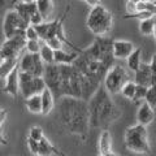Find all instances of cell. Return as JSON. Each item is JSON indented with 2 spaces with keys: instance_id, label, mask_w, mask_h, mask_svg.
Masks as SVG:
<instances>
[{
  "instance_id": "cell-1",
  "label": "cell",
  "mask_w": 156,
  "mask_h": 156,
  "mask_svg": "<svg viewBox=\"0 0 156 156\" xmlns=\"http://www.w3.org/2000/svg\"><path fill=\"white\" fill-rule=\"evenodd\" d=\"M57 108V119L68 133L86 139L90 130V117L87 101L80 98L62 96Z\"/></svg>"
},
{
  "instance_id": "cell-2",
  "label": "cell",
  "mask_w": 156,
  "mask_h": 156,
  "mask_svg": "<svg viewBox=\"0 0 156 156\" xmlns=\"http://www.w3.org/2000/svg\"><path fill=\"white\" fill-rule=\"evenodd\" d=\"M90 117V128H103L107 129L112 122L121 116V111L116 103L112 100L111 94L100 85L98 90L87 100Z\"/></svg>"
},
{
  "instance_id": "cell-3",
  "label": "cell",
  "mask_w": 156,
  "mask_h": 156,
  "mask_svg": "<svg viewBox=\"0 0 156 156\" xmlns=\"http://www.w3.org/2000/svg\"><path fill=\"white\" fill-rule=\"evenodd\" d=\"M69 11H70V7H66L65 12L58 18L53 20V21H50V22H42L41 25H37L34 27H35V30L39 35V39H41L42 42L47 41V39H51V38H58L64 44L72 47L76 52H81L80 48L76 47L69 39L65 37V33H64V22L68 17V14H69Z\"/></svg>"
},
{
  "instance_id": "cell-4",
  "label": "cell",
  "mask_w": 156,
  "mask_h": 156,
  "mask_svg": "<svg viewBox=\"0 0 156 156\" xmlns=\"http://www.w3.org/2000/svg\"><path fill=\"white\" fill-rule=\"evenodd\" d=\"M113 25V16L103 5H96L90 9L86 20V26L95 37H105Z\"/></svg>"
},
{
  "instance_id": "cell-5",
  "label": "cell",
  "mask_w": 156,
  "mask_h": 156,
  "mask_svg": "<svg viewBox=\"0 0 156 156\" xmlns=\"http://www.w3.org/2000/svg\"><path fill=\"white\" fill-rule=\"evenodd\" d=\"M112 42H113V39L108 37H96L92 44L86 50H81L80 53L89 60L101 61L112 66L115 65L116 60L112 55Z\"/></svg>"
},
{
  "instance_id": "cell-6",
  "label": "cell",
  "mask_w": 156,
  "mask_h": 156,
  "mask_svg": "<svg viewBox=\"0 0 156 156\" xmlns=\"http://www.w3.org/2000/svg\"><path fill=\"white\" fill-rule=\"evenodd\" d=\"M125 147L135 154H147L151 148L148 142L147 128L140 124H136L126 129Z\"/></svg>"
},
{
  "instance_id": "cell-7",
  "label": "cell",
  "mask_w": 156,
  "mask_h": 156,
  "mask_svg": "<svg viewBox=\"0 0 156 156\" xmlns=\"http://www.w3.org/2000/svg\"><path fill=\"white\" fill-rule=\"evenodd\" d=\"M130 81L129 72L128 69H125L122 65H112L108 72L105 73V76L103 78L101 85L107 90L108 94H117L120 92L121 87H122L126 82Z\"/></svg>"
},
{
  "instance_id": "cell-8",
  "label": "cell",
  "mask_w": 156,
  "mask_h": 156,
  "mask_svg": "<svg viewBox=\"0 0 156 156\" xmlns=\"http://www.w3.org/2000/svg\"><path fill=\"white\" fill-rule=\"evenodd\" d=\"M18 83H20V91L23 95L25 99H27L31 95H37L46 89V83L42 77L33 76L30 73L18 72Z\"/></svg>"
},
{
  "instance_id": "cell-9",
  "label": "cell",
  "mask_w": 156,
  "mask_h": 156,
  "mask_svg": "<svg viewBox=\"0 0 156 156\" xmlns=\"http://www.w3.org/2000/svg\"><path fill=\"white\" fill-rule=\"evenodd\" d=\"M27 26H29V23L23 21L14 9L8 11L5 13L4 22H3V30H4L5 39L14 37V35H25V30Z\"/></svg>"
},
{
  "instance_id": "cell-10",
  "label": "cell",
  "mask_w": 156,
  "mask_h": 156,
  "mask_svg": "<svg viewBox=\"0 0 156 156\" xmlns=\"http://www.w3.org/2000/svg\"><path fill=\"white\" fill-rule=\"evenodd\" d=\"M43 81L46 83V87L52 92L55 99L61 98V86H60V69L57 64H46L44 72H43Z\"/></svg>"
},
{
  "instance_id": "cell-11",
  "label": "cell",
  "mask_w": 156,
  "mask_h": 156,
  "mask_svg": "<svg viewBox=\"0 0 156 156\" xmlns=\"http://www.w3.org/2000/svg\"><path fill=\"white\" fill-rule=\"evenodd\" d=\"M44 62L42 61L39 53H25L21 58L18 60V70L30 73L33 76L42 77L44 72Z\"/></svg>"
},
{
  "instance_id": "cell-12",
  "label": "cell",
  "mask_w": 156,
  "mask_h": 156,
  "mask_svg": "<svg viewBox=\"0 0 156 156\" xmlns=\"http://www.w3.org/2000/svg\"><path fill=\"white\" fill-rule=\"evenodd\" d=\"M26 39L25 35H14L7 38L0 47V60L4 58H16L20 57V53L25 48Z\"/></svg>"
},
{
  "instance_id": "cell-13",
  "label": "cell",
  "mask_w": 156,
  "mask_h": 156,
  "mask_svg": "<svg viewBox=\"0 0 156 156\" xmlns=\"http://www.w3.org/2000/svg\"><path fill=\"white\" fill-rule=\"evenodd\" d=\"M135 85H142L146 87L155 86V56L151 58V62H140L135 72Z\"/></svg>"
},
{
  "instance_id": "cell-14",
  "label": "cell",
  "mask_w": 156,
  "mask_h": 156,
  "mask_svg": "<svg viewBox=\"0 0 156 156\" xmlns=\"http://www.w3.org/2000/svg\"><path fill=\"white\" fill-rule=\"evenodd\" d=\"M134 44L129 41H122V39H116L112 42V55L115 58L119 60H126L131 52L134 51Z\"/></svg>"
},
{
  "instance_id": "cell-15",
  "label": "cell",
  "mask_w": 156,
  "mask_h": 156,
  "mask_svg": "<svg viewBox=\"0 0 156 156\" xmlns=\"http://www.w3.org/2000/svg\"><path fill=\"white\" fill-rule=\"evenodd\" d=\"M18 66L9 73L5 78V85H4V92L16 99L20 92V83H18Z\"/></svg>"
},
{
  "instance_id": "cell-16",
  "label": "cell",
  "mask_w": 156,
  "mask_h": 156,
  "mask_svg": "<svg viewBox=\"0 0 156 156\" xmlns=\"http://www.w3.org/2000/svg\"><path fill=\"white\" fill-rule=\"evenodd\" d=\"M136 120H138V124L143 125V126L152 124L155 120V109L151 108L146 101L140 103L139 108H138V113H136Z\"/></svg>"
},
{
  "instance_id": "cell-17",
  "label": "cell",
  "mask_w": 156,
  "mask_h": 156,
  "mask_svg": "<svg viewBox=\"0 0 156 156\" xmlns=\"http://www.w3.org/2000/svg\"><path fill=\"white\" fill-rule=\"evenodd\" d=\"M52 155L64 156V154H62L57 147H55V146L51 143V140L44 135L41 140H38V152H37V156H52Z\"/></svg>"
},
{
  "instance_id": "cell-18",
  "label": "cell",
  "mask_w": 156,
  "mask_h": 156,
  "mask_svg": "<svg viewBox=\"0 0 156 156\" xmlns=\"http://www.w3.org/2000/svg\"><path fill=\"white\" fill-rule=\"evenodd\" d=\"M98 150H99L100 156H105L112 152V135L109 130L104 129L99 135L98 139Z\"/></svg>"
},
{
  "instance_id": "cell-19",
  "label": "cell",
  "mask_w": 156,
  "mask_h": 156,
  "mask_svg": "<svg viewBox=\"0 0 156 156\" xmlns=\"http://www.w3.org/2000/svg\"><path fill=\"white\" fill-rule=\"evenodd\" d=\"M14 11H16L20 17H21L26 23H29V20L33 16L34 12H37V4L35 3H16L14 4Z\"/></svg>"
},
{
  "instance_id": "cell-20",
  "label": "cell",
  "mask_w": 156,
  "mask_h": 156,
  "mask_svg": "<svg viewBox=\"0 0 156 156\" xmlns=\"http://www.w3.org/2000/svg\"><path fill=\"white\" fill-rule=\"evenodd\" d=\"M80 52H72L68 53L64 50H57L53 51V62L57 65H70L73 64V61L77 58Z\"/></svg>"
},
{
  "instance_id": "cell-21",
  "label": "cell",
  "mask_w": 156,
  "mask_h": 156,
  "mask_svg": "<svg viewBox=\"0 0 156 156\" xmlns=\"http://www.w3.org/2000/svg\"><path fill=\"white\" fill-rule=\"evenodd\" d=\"M41 101H42V113L41 115H50L53 107H55V98H53L52 92L46 87L44 90L41 92Z\"/></svg>"
},
{
  "instance_id": "cell-22",
  "label": "cell",
  "mask_w": 156,
  "mask_h": 156,
  "mask_svg": "<svg viewBox=\"0 0 156 156\" xmlns=\"http://www.w3.org/2000/svg\"><path fill=\"white\" fill-rule=\"evenodd\" d=\"M155 26H156V18L155 16H151L148 18L140 20L139 22V31L144 37H154L155 35Z\"/></svg>"
},
{
  "instance_id": "cell-23",
  "label": "cell",
  "mask_w": 156,
  "mask_h": 156,
  "mask_svg": "<svg viewBox=\"0 0 156 156\" xmlns=\"http://www.w3.org/2000/svg\"><path fill=\"white\" fill-rule=\"evenodd\" d=\"M18 60H20V57L4 58V60L0 61V78H4V80H5L9 73H11L14 68L18 66Z\"/></svg>"
},
{
  "instance_id": "cell-24",
  "label": "cell",
  "mask_w": 156,
  "mask_h": 156,
  "mask_svg": "<svg viewBox=\"0 0 156 156\" xmlns=\"http://www.w3.org/2000/svg\"><path fill=\"white\" fill-rule=\"evenodd\" d=\"M26 108L29 112H31L34 115H41L42 113V101H41V94L37 95H31L29 96L26 101Z\"/></svg>"
},
{
  "instance_id": "cell-25",
  "label": "cell",
  "mask_w": 156,
  "mask_h": 156,
  "mask_svg": "<svg viewBox=\"0 0 156 156\" xmlns=\"http://www.w3.org/2000/svg\"><path fill=\"white\" fill-rule=\"evenodd\" d=\"M142 51L140 48H134V51L126 57V64H128V69L131 72H135L138 69V66L142 62Z\"/></svg>"
},
{
  "instance_id": "cell-26",
  "label": "cell",
  "mask_w": 156,
  "mask_h": 156,
  "mask_svg": "<svg viewBox=\"0 0 156 156\" xmlns=\"http://www.w3.org/2000/svg\"><path fill=\"white\" fill-rule=\"evenodd\" d=\"M35 4H37L38 12L42 14L43 18H47L52 14V12H53L52 0H37Z\"/></svg>"
},
{
  "instance_id": "cell-27",
  "label": "cell",
  "mask_w": 156,
  "mask_h": 156,
  "mask_svg": "<svg viewBox=\"0 0 156 156\" xmlns=\"http://www.w3.org/2000/svg\"><path fill=\"white\" fill-rule=\"evenodd\" d=\"M39 56L44 64H53V50L42 42L41 50H39Z\"/></svg>"
},
{
  "instance_id": "cell-28",
  "label": "cell",
  "mask_w": 156,
  "mask_h": 156,
  "mask_svg": "<svg viewBox=\"0 0 156 156\" xmlns=\"http://www.w3.org/2000/svg\"><path fill=\"white\" fill-rule=\"evenodd\" d=\"M156 5L155 2H139L135 4V13L136 12H147L151 14H155Z\"/></svg>"
},
{
  "instance_id": "cell-29",
  "label": "cell",
  "mask_w": 156,
  "mask_h": 156,
  "mask_svg": "<svg viewBox=\"0 0 156 156\" xmlns=\"http://www.w3.org/2000/svg\"><path fill=\"white\" fill-rule=\"evenodd\" d=\"M120 92L122 94V96L126 98V99L131 100V99H133V96H134V92H135V82L128 81L122 87H121Z\"/></svg>"
},
{
  "instance_id": "cell-30",
  "label": "cell",
  "mask_w": 156,
  "mask_h": 156,
  "mask_svg": "<svg viewBox=\"0 0 156 156\" xmlns=\"http://www.w3.org/2000/svg\"><path fill=\"white\" fill-rule=\"evenodd\" d=\"M151 108L155 109L156 107V91H155V86H150L147 89V92H146V96H144V100Z\"/></svg>"
},
{
  "instance_id": "cell-31",
  "label": "cell",
  "mask_w": 156,
  "mask_h": 156,
  "mask_svg": "<svg viewBox=\"0 0 156 156\" xmlns=\"http://www.w3.org/2000/svg\"><path fill=\"white\" fill-rule=\"evenodd\" d=\"M148 87L142 86V85H135V92H134V96H133V101L135 103H140L142 100H144V96H146V92H147Z\"/></svg>"
},
{
  "instance_id": "cell-32",
  "label": "cell",
  "mask_w": 156,
  "mask_h": 156,
  "mask_svg": "<svg viewBox=\"0 0 156 156\" xmlns=\"http://www.w3.org/2000/svg\"><path fill=\"white\" fill-rule=\"evenodd\" d=\"M43 136H44V131H43L41 126H31L27 134V138L34 139V140H41Z\"/></svg>"
},
{
  "instance_id": "cell-33",
  "label": "cell",
  "mask_w": 156,
  "mask_h": 156,
  "mask_svg": "<svg viewBox=\"0 0 156 156\" xmlns=\"http://www.w3.org/2000/svg\"><path fill=\"white\" fill-rule=\"evenodd\" d=\"M41 44H42V41H26L25 48L27 53H39Z\"/></svg>"
},
{
  "instance_id": "cell-34",
  "label": "cell",
  "mask_w": 156,
  "mask_h": 156,
  "mask_svg": "<svg viewBox=\"0 0 156 156\" xmlns=\"http://www.w3.org/2000/svg\"><path fill=\"white\" fill-rule=\"evenodd\" d=\"M43 43H44V44H47L50 48H52L53 51L64 50V43H62L58 38H51V39H47V41H44Z\"/></svg>"
},
{
  "instance_id": "cell-35",
  "label": "cell",
  "mask_w": 156,
  "mask_h": 156,
  "mask_svg": "<svg viewBox=\"0 0 156 156\" xmlns=\"http://www.w3.org/2000/svg\"><path fill=\"white\" fill-rule=\"evenodd\" d=\"M25 39H26V41H41V39H39L38 33L35 30V27L31 26V25H29L26 27V30H25Z\"/></svg>"
},
{
  "instance_id": "cell-36",
  "label": "cell",
  "mask_w": 156,
  "mask_h": 156,
  "mask_svg": "<svg viewBox=\"0 0 156 156\" xmlns=\"http://www.w3.org/2000/svg\"><path fill=\"white\" fill-rule=\"evenodd\" d=\"M42 22H44V18L42 17V14L39 13L38 11L33 13V16L30 17V20H29V25L31 26H37V25H41Z\"/></svg>"
},
{
  "instance_id": "cell-37",
  "label": "cell",
  "mask_w": 156,
  "mask_h": 156,
  "mask_svg": "<svg viewBox=\"0 0 156 156\" xmlns=\"http://www.w3.org/2000/svg\"><path fill=\"white\" fill-rule=\"evenodd\" d=\"M27 147H29V150H30V152L33 155H37V152H38V140L27 138Z\"/></svg>"
},
{
  "instance_id": "cell-38",
  "label": "cell",
  "mask_w": 156,
  "mask_h": 156,
  "mask_svg": "<svg viewBox=\"0 0 156 156\" xmlns=\"http://www.w3.org/2000/svg\"><path fill=\"white\" fill-rule=\"evenodd\" d=\"M7 117H8V112H7V109H4V108H0V128H2V126H3V124L5 122Z\"/></svg>"
},
{
  "instance_id": "cell-39",
  "label": "cell",
  "mask_w": 156,
  "mask_h": 156,
  "mask_svg": "<svg viewBox=\"0 0 156 156\" xmlns=\"http://www.w3.org/2000/svg\"><path fill=\"white\" fill-rule=\"evenodd\" d=\"M135 13V4L126 2V14H133Z\"/></svg>"
},
{
  "instance_id": "cell-40",
  "label": "cell",
  "mask_w": 156,
  "mask_h": 156,
  "mask_svg": "<svg viewBox=\"0 0 156 156\" xmlns=\"http://www.w3.org/2000/svg\"><path fill=\"white\" fill-rule=\"evenodd\" d=\"M100 2H101V0H85V3H86L89 7H91V8H92V7L99 5Z\"/></svg>"
},
{
  "instance_id": "cell-41",
  "label": "cell",
  "mask_w": 156,
  "mask_h": 156,
  "mask_svg": "<svg viewBox=\"0 0 156 156\" xmlns=\"http://www.w3.org/2000/svg\"><path fill=\"white\" fill-rule=\"evenodd\" d=\"M0 144H2V146H7L8 144V140H7L5 136L3 135L2 131H0Z\"/></svg>"
},
{
  "instance_id": "cell-42",
  "label": "cell",
  "mask_w": 156,
  "mask_h": 156,
  "mask_svg": "<svg viewBox=\"0 0 156 156\" xmlns=\"http://www.w3.org/2000/svg\"><path fill=\"white\" fill-rule=\"evenodd\" d=\"M5 3H7V0H0V11H3L5 8Z\"/></svg>"
},
{
  "instance_id": "cell-43",
  "label": "cell",
  "mask_w": 156,
  "mask_h": 156,
  "mask_svg": "<svg viewBox=\"0 0 156 156\" xmlns=\"http://www.w3.org/2000/svg\"><path fill=\"white\" fill-rule=\"evenodd\" d=\"M128 2H130V3H134V4H136V3H139L140 0H128Z\"/></svg>"
},
{
  "instance_id": "cell-44",
  "label": "cell",
  "mask_w": 156,
  "mask_h": 156,
  "mask_svg": "<svg viewBox=\"0 0 156 156\" xmlns=\"http://www.w3.org/2000/svg\"><path fill=\"white\" fill-rule=\"evenodd\" d=\"M105 156H117L116 154H113V152H111V154H108V155H105Z\"/></svg>"
},
{
  "instance_id": "cell-45",
  "label": "cell",
  "mask_w": 156,
  "mask_h": 156,
  "mask_svg": "<svg viewBox=\"0 0 156 156\" xmlns=\"http://www.w3.org/2000/svg\"><path fill=\"white\" fill-rule=\"evenodd\" d=\"M140 2H155V0H140Z\"/></svg>"
},
{
  "instance_id": "cell-46",
  "label": "cell",
  "mask_w": 156,
  "mask_h": 156,
  "mask_svg": "<svg viewBox=\"0 0 156 156\" xmlns=\"http://www.w3.org/2000/svg\"><path fill=\"white\" fill-rule=\"evenodd\" d=\"M83 2H85V0H83Z\"/></svg>"
},
{
  "instance_id": "cell-47",
  "label": "cell",
  "mask_w": 156,
  "mask_h": 156,
  "mask_svg": "<svg viewBox=\"0 0 156 156\" xmlns=\"http://www.w3.org/2000/svg\"><path fill=\"white\" fill-rule=\"evenodd\" d=\"M99 156H100V155H99Z\"/></svg>"
}]
</instances>
